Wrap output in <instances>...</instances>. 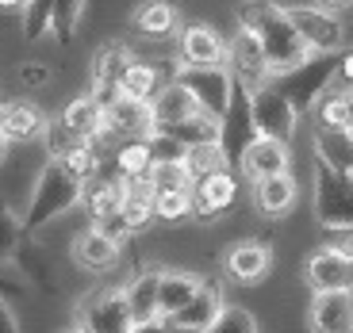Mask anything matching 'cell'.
<instances>
[{
	"mask_svg": "<svg viewBox=\"0 0 353 333\" xmlns=\"http://www.w3.org/2000/svg\"><path fill=\"white\" fill-rule=\"evenodd\" d=\"M239 27L261 43L269 73H288L296 65H303L311 58V50L303 46V39L296 35V27L288 19V8L276 0H242L239 4Z\"/></svg>",
	"mask_w": 353,
	"mask_h": 333,
	"instance_id": "6da1fadb",
	"label": "cell"
},
{
	"mask_svg": "<svg viewBox=\"0 0 353 333\" xmlns=\"http://www.w3.org/2000/svg\"><path fill=\"white\" fill-rule=\"evenodd\" d=\"M73 207H81V180L65 173L58 161H46V165L39 169L35 184H31L23 215H19L23 234L35 237L39 230H46L50 222H58L62 215H70Z\"/></svg>",
	"mask_w": 353,
	"mask_h": 333,
	"instance_id": "7a4b0ae2",
	"label": "cell"
},
{
	"mask_svg": "<svg viewBox=\"0 0 353 333\" xmlns=\"http://www.w3.org/2000/svg\"><path fill=\"white\" fill-rule=\"evenodd\" d=\"M334 77H338V54H311L303 65H296L288 73H276L269 85L296 107V115H307V111H315L323 92L334 85Z\"/></svg>",
	"mask_w": 353,
	"mask_h": 333,
	"instance_id": "3957f363",
	"label": "cell"
},
{
	"mask_svg": "<svg viewBox=\"0 0 353 333\" xmlns=\"http://www.w3.org/2000/svg\"><path fill=\"white\" fill-rule=\"evenodd\" d=\"M311 211L323 230H353V176L315 161L311 169Z\"/></svg>",
	"mask_w": 353,
	"mask_h": 333,
	"instance_id": "277c9868",
	"label": "cell"
},
{
	"mask_svg": "<svg viewBox=\"0 0 353 333\" xmlns=\"http://www.w3.org/2000/svg\"><path fill=\"white\" fill-rule=\"evenodd\" d=\"M73 325L81 333H131L134 322L123 299V283H104V288L85 291L73 307Z\"/></svg>",
	"mask_w": 353,
	"mask_h": 333,
	"instance_id": "5b68a950",
	"label": "cell"
},
{
	"mask_svg": "<svg viewBox=\"0 0 353 333\" xmlns=\"http://www.w3.org/2000/svg\"><path fill=\"white\" fill-rule=\"evenodd\" d=\"M173 80L196 100L200 115H208V119L219 123V115L227 111V104H230V92H234V77H230L227 65H223V69H200V65H181L176 62Z\"/></svg>",
	"mask_w": 353,
	"mask_h": 333,
	"instance_id": "8992f818",
	"label": "cell"
},
{
	"mask_svg": "<svg viewBox=\"0 0 353 333\" xmlns=\"http://www.w3.org/2000/svg\"><path fill=\"white\" fill-rule=\"evenodd\" d=\"M288 19L311 54H342L345 23L323 4H288Z\"/></svg>",
	"mask_w": 353,
	"mask_h": 333,
	"instance_id": "52a82bcc",
	"label": "cell"
},
{
	"mask_svg": "<svg viewBox=\"0 0 353 333\" xmlns=\"http://www.w3.org/2000/svg\"><path fill=\"white\" fill-rule=\"evenodd\" d=\"M254 138H257V127H254L250 92L242 85H234L227 111L219 115V149H223V158H227V169H234V173H239L242 153L250 149V142H254Z\"/></svg>",
	"mask_w": 353,
	"mask_h": 333,
	"instance_id": "ba28073f",
	"label": "cell"
},
{
	"mask_svg": "<svg viewBox=\"0 0 353 333\" xmlns=\"http://www.w3.org/2000/svg\"><path fill=\"white\" fill-rule=\"evenodd\" d=\"M134 62V50L127 43H100L97 54H92V62H88V92L100 100V104H112L119 96V80H123L127 65Z\"/></svg>",
	"mask_w": 353,
	"mask_h": 333,
	"instance_id": "9c48e42d",
	"label": "cell"
},
{
	"mask_svg": "<svg viewBox=\"0 0 353 333\" xmlns=\"http://www.w3.org/2000/svg\"><path fill=\"white\" fill-rule=\"evenodd\" d=\"M176 62L181 65H200V69H223L230 58L227 39L212 23H185L176 31Z\"/></svg>",
	"mask_w": 353,
	"mask_h": 333,
	"instance_id": "30bf717a",
	"label": "cell"
},
{
	"mask_svg": "<svg viewBox=\"0 0 353 333\" xmlns=\"http://www.w3.org/2000/svg\"><path fill=\"white\" fill-rule=\"evenodd\" d=\"M227 46H230L227 69H230V77H234V85H242L246 92H257V88H265L269 80H273L261 43H257L250 31H242V27H239V31L227 39Z\"/></svg>",
	"mask_w": 353,
	"mask_h": 333,
	"instance_id": "8fae6325",
	"label": "cell"
},
{
	"mask_svg": "<svg viewBox=\"0 0 353 333\" xmlns=\"http://www.w3.org/2000/svg\"><path fill=\"white\" fill-rule=\"evenodd\" d=\"M250 107H254V127H257V134H265V138H276V142H292L296 123H300V115H296V107H292L273 85H265V88H257V92H250Z\"/></svg>",
	"mask_w": 353,
	"mask_h": 333,
	"instance_id": "7c38bea8",
	"label": "cell"
},
{
	"mask_svg": "<svg viewBox=\"0 0 353 333\" xmlns=\"http://www.w3.org/2000/svg\"><path fill=\"white\" fill-rule=\"evenodd\" d=\"M239 203V173L234 169H219V173L203 176L192 184V219L212 222L219 215H227Z\"/></svg>",
	"mask_w": 353,
	"mask_h": 333,
	"instance_id": "4fadbf2b",
	"label": "cell"
},
{
	"mask_svg": "<svg viewBox=\"0 0 353 333\" xmlns=\"http://www.w3.org/2000/svg\"><path fill=\"white\" fill-rule=\"evenodd\" d=\"M123 188H127V180L112 169V161H104L100 173L88 176L85 184H81V207H85V215L92 219V226H100L104 219H112L115 211H119Z\"/></svg>",
	"mask_w": 353,
	"mask_h": 333,
	"instance_id": "5bb4252c",
	"label": "cell"
},
{
	"mask_svg": "<svg viewBox=\"0 0 353 333\" xmlns=\"http://www.w3.org/2000/svg\"><path fill=\"white\" fill-rule=\"evenodd\" d=\"M223 307H227L223 303V288L215 280H203V288L188 299L185 307L176 310L173 318H161V322L169 325V333H208Z\"/></svg>",
	"mask_w": 353,
	"mask_h": 333,
	"instance_id": "9a60e30c",
	"label": "cell"
},
{
	"mask_svg": "<svg viewBox=\"0 0 353 333\" xmlns=\"http://www.w3.org/2000/svg\"><path fill=\"white\" fill-rule=\"evenodd\" d=\"M269 268H273V249H269V241H257V237L234 241L223 253V276L234 283H261Z\"/></svg>",
	"mask_w": 353,
	"mask_h": 333,
	"instance_id": "2e32d148",
	"label": "cell"
},
{
	"mask_svg": "<svg viewBox=\"0 0 353 333\" xmlns=\"http://www.w3.org/2000/svg\"><path fill=\"white\" fill-rule=\"evenodd\" d=\"M70 257H73V264H77L81 272L100 276V272H112L115 264L123 261V246H119L115 237H108L100 226H88V230H81V234L73 237Z\"/></svg>",
	"mask_w": 353,
	"mask_h": 333,
	"instance_id": "e0dca14e",
	"label": "cell"
},
{
	"mask_svg": "<svg viewBox=\"0 0 353 333\" xmlns=\"http://www.w3.org/2000/svg\"><path fill=\"white\" fill-rule=\"evenodd\" d=\"M307 283L315 295L327 291H353V257L338 253L330 246H319L307 257Z\"/></svg>",
	"mask_w": 353,
	"mask_h": 333,
	"instance_id": "ac0fdd59",
	"label": "cell"
},
{
	"mask_svg": "<svg viewBox=\"0 0 353 333\" xmlns=\"http://www.w3.org/2000/svg\"><path fill=\"white\" fill-rule=\"evenodd\" d=\"M288 169H292L288 142H276V138L257 134V138L250 142V149L242 153L239 176H246V180H269V176H284Z\"/></svg>",
	"mask_w": 353,
	"mask_h": 333,
	"instance_id": "d6986e66",
	"label": "cell"
},
{
	"mask_svg": "<svg viewBox=\"0 0 353 333\" xmlns=\"http://www.w3.org/2000/svg\"><path fill=\"white\" fill-rule=\"evenodd\" d=\"M311 333H353V291H327L307 307Z\"/></svg>",
	"mask_w": 353,
	"mask_h": 333,
	"instance_id": "ffe728a7",
	"label": "cell"
},
{
	"mask_svg": "<svg viewBox=\"0 0 353 333\" xmlns=\"http://www.w3.org/2000/svg\"><path fill=\"white\" fill-rule=\"evenodd\" d=\"M104 127H108V131H112L119 142H127V138H150V131H154L150 104H142V100H127V96H115L112 104L104 107Z\"/></svg>",
	"mask_w": 353,
	"mask_h": 333,
	"instance_id": "44dd1931",
	"label": "cell"
},
{
	"mask_svg": "<svg viewBox=\"0 0 353 333\" xmlns=\"http://www.w3.org/2000/svg\"><path fill=\"white\" fill-rule=\"evenodd\" d=\"M0 123H4V134H8L12 146H16V142L23 146V142L43 138L50 115L39 104H31V100H8V104H0Z\"/></svg>",
	"mask_w": 353,
	"mask_h": 333,
	"instance_id": "7402d4cb",
	"label": "cell"
},
{
	"mask_svg": "<svg viewBox=\"0 0 353 333\" xmlns=\"http://www.w3.org/2000/svg\"><path fill=\"white\" fill-rule=\"evenodd\" d=\"M192 115H200V107H196V100L188 96L185 88L176 85V80H165V85L154 92V100H150L154 131H173V127L188 123Z\"/></svg>",
	"mask_w": 353,
	"mask_h": 333,
	"instance_id": "603a6c76",
	"label": "cell"
},
{
	"mask_svg": "<svg viewBox=\"0 0 353 333\" xmlns=\"http://www.w3.org/2000/svg\"><path fill=\"white\" fill-rule=\"evenodd\" d=\"M158 288H161V268H142V272H134L131 280L123 283V299H127V310H131L134 325L161 322V314H158Z\"/></svg>",
	"mask_w": 353,
	"mask_h": 333,
	"instance_id": "cb8c5ba5",
	"label": "cell"
},
{
	"mask_svg": "<svg viewBox=\"0 0 353 333\" xmlns=\"http://www.w3.org/2000/svg\"><path fill=\"white\" fill-rule=\"evenodd\" d=\"M131 31L142 39H169L181 31V12L173 0H139L131 12Z\"/></svg>",
	"mask_w": 353,
	"mask_h": 333,
	"instance_id": "d4e9b609",
	"label": "cell"
},
{
	"mask_svg": "<svg viewBox=\"0 0 353 333\" xmlns=\"http://www.w3.org/2000/svg\"><path fill=\"white\" fill-rule=\"evenodd\" d=\"M300 200V188L292 180V173L284 176H269V180H254V207L261 219H284Z\"/></svg>",
	"mask_w": 353,
	"mask_h": 333,
	"instance_id": "484cf974",
	"label": "cell"
},
{
	"mask_svg": "<svg viewBox=\"0 0 353 333\" xmlns=\"http://www.w3.org/2000/svg\"><path fill=\"white\" fill-rule=\"evenodd\" d=\"M311 153H315V161H323V165L353 176V131L350 127H315Z\"/></svg>",
	"mask_w": 353,
	"mask_h": 333,
	"instance_id": "4316f807",
	"label": "cell"
},
{
	"mask_svg": "<svg viewBox=\"0 0 353 333\" xmlns=\"http://www.w3.org/2000/svg\"><path fill=\"white\" fill-rule=\"evenodd\" d=\"M12 272H16L23 283L39 288V291L58 288V280H54V264H50V257L43 253V246H39L35 237H23V241H19L16 257H12Z\"/></svg>",
	"mask_w": 353,
	"mask_h": 333,
	"instance_id": "83f0119b",
	"label": "cell"
},
{
	"mask_svg": "<svg viewBox=\"0 0 353 333\" xmlns=\"http://www.w3.org/2000/svg\"><path fill=\"white\" fill-rule=\"evenodd\" d=\"M65 127H70L77 138L92 142L100 131H104V104H100L92 92H81V96H73L70 104L62 107V115H58Z\"/></svg>",
	"mask_w": 353,
	"mask_h": 333,
	"instance_id": "f1b7e54d",
	"label": "cell"
},
{
	"mask_svg": "<svg viewBox=\"0 0 353 333\" xmlns=\"http://www.w3.org/2000/svg\"><path fill=\"white\" fill-rule=\"evenodd\" d=\"M119 219L127 222L131 234H142V230H150L154 222V192L146 180H127L123 188V203H119Z\"/></svg>",
	"mask_w": 353,
	"mask_h": 333,
	"instance_id": "f546056e",
	"label": "cell"
},
{
	"mask_svg": "<svg viewBox=\"0 0 353 333\" xmlns=\"http://www.w3.org/2000/svg\"><path fill=\"white\" fill-rule=\"evenodd\" d=\"M203 288V280L196 272H165L161 268V288H158V314L173 318L176 310L185 307L188 299Z\"/></svg>",
	"mask_w": 353,
	"mask_h": 333,
	"instance_id": "4dcf8cb0",
	"label": "cell"
},
{
	"mask_svg": "<svg viewBox=\"0 0 353 333\" xmlns=\"http://www.w3.org/2000/svg\"><path fill=\"white\" fill-rule=\"evenodd\" d=\"M112 169L123 180H146L150 176V169H154V153H150V142L146 138H127V142H119V146L112 149Z\"/></svg>",
	"mask_w": 353,
	"mask_h": 333,
	"instance_id": "1f68e13d",
	"label": "cell"
},
{
	"mask_svg": "<svg viewBox=\"0 0 353 333\" xmlns=\"http://www.w3.org/2000/svg\"><path fill=\"white\" fill-rule=\"evenodd\" d=\"M158 88H161V69H158L154 62H139V58H134V62L127 65L123 80H119V96L150 104Z\"/></svg>",
	"mask_w": 353,
	"mask_h": 333,
	"instance_id": "d6a6232c",
	"label": "cell"
},
{
	"mask_svg": "<svg viewBox=\"0 0 353 333\" xmlns=\"http://www.w3.org/2000/svg\"><path fill=\"white\" fill-rule=\"evenodd\" d=\"M81 19H85V0H54L50 12V35L62 46H70L81 31Z\"/></svg>",
	"mask_w": 353,
	"mask_h": 333,
	"instance_id": "836d02e7",
	"label": "cell"
},
{
	"mask_svg": "<svg viewBox=\"0 0 353 333\" xmlns=\"http://www.w3.org/2000/svg\"><path fill=\"white\" fill-rule=\"evenodd\" d=\"M23 222H19V215L12 211V203L0 195V272L12 268V257H16L19 241H23Z\"/></svg>",
	"mask_w": 353,
	"mask_h": 333,
	"instance_id": "e575fe53",
	"label": "cell"
},
{
	"mask_svg": "<svg viewBox=\"0 0 353 333\" xmlns=\"http://www.w3.org/2000/svg\"><path fill=\"white\" fill-rule=\"evenodd\" d=\"M185 169H188V176H192V184L196 180H203V176H212V173H219V169H227V158H223V149H219V142H203V146H188L185 149Z\"/></svg>",
	"mask_w": 353,
	"mask_h": 333,
	"instance_id": "d590c367",
	"label": "cell"
},
{
	"mask_svg": "<svg viewBox=\"0 0 353 333\" xmlns=\"http://www.w3.org/2000/svg\"><path fill=\"white\" fill-rule=\"evenodd\" d=\"M50 12H54V0H23L19 31H23L27 43H39V39L50 35Z\"/></svg>",
	"mask_w": 353,
	"mask_h": 333,
	"instance_id": "8d00e7d4",
	"label": "cell"
},
{
	"mask_svg": "<svg viewBox=\"0 0 353 333\" xmlns=\"http://www.w3.org/2000/svg\"><path fill=\"white\" fill-rule=\"evenodd\" d=\"M154 219L165 226L192 219V188L188 192H154Z\"/></svg>",
	"mask_w": 353,
	"mask_h": 333,
	"instance_id": "74e56055",
	"label": "cell"
},
{
	"mask_svg": "<svg viewBox=\"0 0 353 333\" xmlns=\"http://www.w3.org/2000/svg\"><path fill=\"white\" fill-rule=\"evenodd\" d=\"M150 192H188L192 188V176H188L185 161H158L146 176Z\"/></svg>",
	"mask_w": 353,
	"mask_h": 333,
	"instance_id": "f35d334b",
	"label": "cell"
},
{
	"mask_svg": "<svg viewBox=\"0 0 353 333\" xmlns=\"http://www.w3.org/2000/svg\"><path fill=\"white\" fill-rule=\"evenodd\" d=\"M165 134L181 149H188V146H203V142H219V123H215V119H208V115H192L188 123L173 127V131H165Z\"/></svg>",
	"mask_w": 353,
	"mask_h": 333,
	"instance_id": "ab89813d",
	"label": "cell"
},
{
	"mask_svg": "<svg viewBox=\"0 0 353 333\" xmlns=\"http://www.w3.org/2000/svg\"><path fill=\"white\" fill-rule=\"evenodd\" d=\"M58 165H62L65 173L77 176L81 184H85L88 176H97V173H100V165H104V153H100V149L92 146V142H81L77 149H70V153H65V158L58 161Z\"/></svg>",
	"mask_w": 353,
	"mask_h": 333,
	"instance_id": "60d3db41",
	"label": "cell"
},
{
	"mask_svg": "<svg viewBox=\"0 0 353 333\" xmlns=\"http://www.w3.org/2000/svg\"><path fill=\"white\" fill-rule=\"evenodd\" d=\"M39 142L46 146V161H62L65 153H70V149H77L85 138H77V134L62 123V119H50V123H46V134Z\"/></svg>",
	"mask_w": 353,
	"mask_h": 333,
	"instance_id": "b9f144b4",
	"label": "cell"
},
{
	"mask_svg": "<svg viewBox=\"0 0 353 333\" xmlns=\"http://www.w3.org/2000/svg\"><path fill=\"white\" fill-rule=\"evenodd\" d=\"M208 333H257V318L246 307H223Z\"/></svg>",
	"mask_w": 353,
	"mask_h": 333,
	"instance_id": "7bdbcfd3",
	"label": "cell"
},
{
	"mask_svg": "<svg viewBox=\"0 0 353 333\" xmlns=\"http://www.w3.org/2000/svg\"><path fill=\"white\" fill-rule=\"evenodd\" d=\"M16 77H19V85L23 88H46L50 85V65L46 62H19V69H16Z\"/></svg>",
	"mask_w": 353,
	"mask_h": 333,
	"instance_id": "ee69618b",
	"label": "cell"
},
{
	"mask_svg": "<svg viewBox=\"0 0 353 333\" xmlns=\"http://www.w3.org/2000/svg\"><path fill=\"white\" fill-rule=\"evenodd\" d=\"M0 333H23V330H19L16 310H12V303H8V295H4V291H0Z\"/></svg>",
	"mask_w": 353,
	"mask_h": 333,
	"instance_id": "f6af8a7d",
	"label": "cell"
},
{
	"mask_svg": "<svg viewBox=\"0 0 353 333\" xmlns=\"http://www.w3.org/2000/svg\"><path fill=\"white\" fill-rule=\"evenodd\" d=\"M327 246L345 253V257H353V230H327Z\"/></svg>",
	"mask_w": 353,
	"mask_h": 333,
	"instance_id": "bcb514c9",
	"label": "cell"
},
{
	"mask_svg": "<svg viewBox=\"0 0 353 333\" xmlns=\"http://www.w3.org/2000/svg\"><path fill=\"white\" fill-rule=\"evenodd\" d=\"M338 77L345 80V88H353V46H345L338 54Z\"/></svg>",
	"mask_w": 353,
	"mask_h": 333,
	"instance_id": "7dc6e473",
	"label": "cell"
},
{
	"mask_svg": "<svg viewBox=\"0 0 353 333\" xmlns=\"http://www.w3.org/2000/svg\"><path fill=\"white\" fill-rule=\"evenodd\" d=\"M342 127L353 131V88H342Z\"/></svg>",
	"mask_w": 353,
	"mask_h": 333,
	"instance_id": "c3c4849f",
	"label": "cell"
},
{
	"mask_svg": "<svg viewBox=\"0 0 353 333\" xmlns=\"http://www.w3.org/2000/svg\"><path fill=\"white\" fill-rule=\"evenodd\" d=\"M131 333H169L165 322H146V325H134Z\"/></svg>",
	"mask_w": 353,
	"mask_h": 333,
	"instance_id": "681fc988",
	"label": "cell"
},
{
	"mask_svg": "<svg viewBox=\"0 0 353 333\" xmlns=\"http://www.w3.org/2000/svg\"><path fill=\"white\" fill-rule=\"evenodd\" d=\"M8 149H12V142H8V134H4V123H0V165L8 158Z\"/></svg>",
	"mask_w": 353,
	"mask_h": 333,
	"instance_id": "f907efd6",
	"label": "cell"
},
{
	"mask_svg": "<svg viewBox=\"0 0 353 333\" xmlns=\"http://www.w3.org/2000/svg\"><path fill=\"white\" fill-rule=\"evenodd\" d=\"M319 4H323V8H330V12H338V8H350L353 0H319Z\"/></svg>",
	"mask_w": 353,
	"mask_h": 333,
	"instance_id": "816d5d0a",
	"label": "cell"
},
{
	"mask_svg": "<svg viewBox=\"0 0 353 333\" xmlns=\"http://www.w3.org/2000/svg\"><path fill=\"white\" fill-rule=\"evenodd\" d=\"M23 8V0H0V12H19Z\"/></svg>",
	"mask_w": 353,
	"mask_h": 333,
	"instance_id": "f5cc1de1",
	"label": "cell"
},
{
	"mask_svg": "<svg viewBox=\"0 0 353 333\" xmlns=\"http://www.w3.org/2000/svg\"><path fill=\"white\" fill-rule=\"evenodd\" d=\"M62 333H81V330H77V325H70V330H62Z\"/></svg>",
	"mask_w": 353,
	"mask_h": 333,
	"instance_id": "db71d44e",
	"label": "cell"
}]
</instances>
